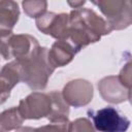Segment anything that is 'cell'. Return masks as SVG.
Instances as JSON below:
<instances>
[{"label":"cell","instance_id":"obj_17","mask_svg":"<svg viewBox=\"0 0 132 132\" xmlns=\"http://www.w3.org/2000/svg\"><path fill=\"white\" fill-rule=\"evenodd\" d=\"M86 1L87 0H67V3L72 8H79L82 7V5H85Z\"/></svg>","mask_w":132,"mask_h":132},{"label":"cell","instance_id":"obj_15","mask_svg":"<svg viewBox=\"0 0 132 132\" xmlns=\"http://www.w3.org/2000/svg\"><path fill=\"white\" fill-rule=\"evenodd\" d=\"M68 131L80 132V131H94L95 128L93 127L91 121L86 118H79L74 120L73 122H69Z\"/></svg>","mask_w":132,"mask_h":132},{"label":"cell","instance_id":"obj_4","mask_svg":"<svg viewBox=\"0 0 132 132\" xmlns=\"http://www.w3.org/2000/svg\"><path fill=\"white\" fill-rule=\"evenodd\" d=\"M105 16L111 30H123L132 23L131 0H90Z\"/></svg>","mask_w":132,"mask_h":132},{"label":"cell","instance_id":"obj_12","mask_svg":"<svg viewBox=\"0 0 132 132\" xmlns=\"http://www.w3.org/2000/svg\"><path fill=\"white\" fill-rule=\"evenodd\" d=\"M20 18V8L14 0L0 2V38L12 34V30Z\"/></svg>","mask_w":132,"mask_h":132},{"label":"cell","instance_id":"obj_14","mask_svg":"<svg viewBox=\"0 0 132 132\" xmlns=\"http://www.w3.org/2000/svg\"><path fill=\"white\" fill-rule=\"evenodd\" d=\"M22 6L24 12L31 19H37L46 12L47 0H23Z\"/></svg>","mask_w":132,"mask_h":132},{"label":"cell","instance_id":"obj_6","mask_svg":"<svg viewBox=\"0 0 132 132\" xmlns=\"http://www.w3.org/2000/svg\"><path fill=\"white\" fill-rule=\"evenodd\" d=\"M95 130L101 132H123L130 125V121L114 107L107 106L92 113Z\"/></svg>","mask_w":132,"mask_h":132},{"label":"cell","instance_id":"obj_5","mask_svg":"<svg viewBox=\"0 0 132 132\" xmlns=\"http://www.w3.org/2000/svg\"><path fill=\"white\" fill-rule=\"evenodd\" d=\"M18 107L25 120H39L50 114L52 99L48 93L33 92L22 99Z\"/></svg>","mask_w":132,"mask_h":132},{"label":"cell","instance_id":"obj_16","mask_svg":"<svg viewBox=\"0 0 132 132\" xmlns=\"http://www.w3.org/2000/svg\"><path fill=\"white\" fill-rule=\"evenodd\" d=\"M118 77L126 88L131 90V63L130 62L124 65Z\"/></svg>","mask_w":132,"mask_h":132},{"label":"cell","instance_id":"obj_13","mask_svg":"<svg viewBox=\"0 0 132 132\" xmlns=\"http://www.w3.org/2000/svg\"><path fill=\"white\" fill-rule=\"evenodd\" d=\"M23 118L18 106H12L3 110L0 113V129L1 131L18 130L24 123Z\"/></svg>","mask_w":132,"mask_h":132},{"label":"cell","instance_id":"obj_11","mask_svg":"<svg viewBox=\"0 0 132 132\" xmlns=\"http://www.w3.org/2000/svg\"><path fill=\"white\" fill-rule=\"evenodd\" d=\"M21 81L19 63L13 60L5 64L0 70V104H3L10 96L11 90Z\"/></svg>","mask_w":132,"mask_h":132},{"label":"cell","instance_id":"obj_9","mask_svg":"<svg viewBox=\"0 0 132 132\" xmlns=\"http://www.w3.org/2000/svg\"><path fill=\"white\" fill-rule=\"evenodd\" d=\"M97 87L102 99L108 103L119 104L131 98V90L126 88L116 75L103 77L98 81Z\"/></svg>","mask_w":132,"mask_h":132},{"label":"cell","instance_id":"obj_19","mask_svg":"<svg viewBox=\"0 0 132 132\" xmlns=\"http://www.w3.org/2000/svg\"><path fill=\"white\" fill-rule=\"evenodd\" d=\"M0 131H1V129H0Z\"/></svg>","mask_w":132,"mask_h":132},{"label":"cell","instance_id":"obj_3","mask_svg":"<svg viewBox=\"0 0 132 132\" xmlns=\"http://www.w3.org/2000/svg\"><path fill=\"white\" fill-rule=\"evenodd\" d=\"M40 47L37 39L29 34H10L0 38V56L4 60L24 61Z\"/></svg>","mask_w":132,"mask_h":132},{"label":"cell","instance_id":"obj_18","mask_svg":"<svg viewBox=\"0 0 132 132\" xmlns=\"http://www.w3.org/2000/svg\"><path fill=\"white\" fill-rule=\"evenodd\" d=\"M1 1H2V0H0V2H1Z\"/></svg>","mask_w":132,"mask_h":132},{"label":"cell","instance_id":"obj_10","mask_svg":"<svg viewBox=\"0 0 132 132\" xmlns=\"http://www.w3.org/2000/svg\"><path fill=\"white\" fill-rule=\"evenodd\" d=\"M78 51L67 39H57L48 50L47 58L51 65L56 69L69 64Z\"/></svg>","mask_w":132,"mask_h":132},{"label":"cell","instance_id":"obj_2","mask_svg":"<svg viewBox=\"0 0 132 132\" xmlns=\"http://www.w3.org/2000/svg\"><path fill=\"white\" fill-rule=\"evenodd\" d=\"M48 48L40 46L36 53L24 61H16L21 71V81L25 82L31 90H44L48 78L54 73L55 68L47 58Z\"/></svg>","mask_w":132,"mask_h":132},{"label":"cell","instance_id":"obj_8","mask_svg":"<svg viewBox=\"0 0 132 132\" xmlns=\"http://www.w3.org/2000/svg\"><path fill=\"white\" fill-rule=\"evenodd\" d=\"M62 96L69 106L75 108L88 105L93 99V85L82 78H75L68 81L62 91Z\"/></svg>","mask_w":132,"mask_h":132},{"label":"cell","instance_id":"obj_7","mask_svg":"<svg viewBox=\"0 0 132 132\" xmlns=\"http://www.w3.org/2000/svg\"><path fill=\"white\" fill-rule=\"evenodd\" d=\"M37 29L56 39H67L69 33V14L65 12H45L36 19Z\"/></svg>","mask_w":132,"mask_h":132},{"label":"cell","instance_id":"obj_1","mask_svg":"<svg viewBox=\"0 0 132 132\" xmlns=\"http://www.w3.org/2000/svg\"><path fill=\"white\" fill-rule=\"evenodd\" d=\"M111 31L106 20L91 8H74L69 13L67 40L78 52L85 46L99 41L102 36L108 35Z\"/></svg>","mask_w":132,"mask_h":132}]
</instances>
